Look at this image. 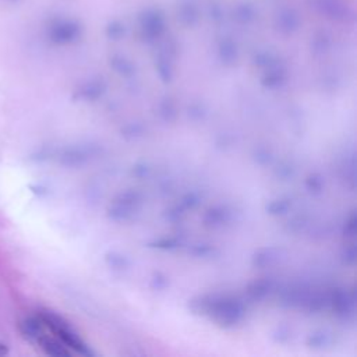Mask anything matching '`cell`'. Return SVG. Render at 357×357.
Returning <instances> with one entry per match:
<instances>
[{"mask_svg":"<svg viewBox=\"0 0 357 357\" xmlns=\"http://www.w3.org/2000/svg\"><path fill=\"white\" fill-rule=\"evenodd\" d=\"M20 332L28 341H35L45 332V327L38 316L27 317L20 323Z\"/></svg>","mask_w":357,"mask_h":357,"instance_id":"6da1fadb","label":"cell"}]
</instances>
